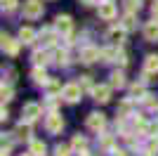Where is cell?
Returning a JSON list of instances; mask_svg holds the SVG:
<instances>
[{
    "label": "cell",
    "mask_w": 158,
    "mask_h": 156,
    "mask_svg": "<svg viewBox=\"0 0 158 156\" xmlns=\"http://www.w3.org/2000/svg\"><path fill=\"white\" fill-rule=\"evenodd\" d=\"M21 12H24V17H28V19H38V17H43V12H45V5H43V0H26V2L21 5Z\"/></svg>",
    "instance_id": "cell-1"
},
{
    "label": "cell",
    "mask_w": 158,
    "mask_h": 156,
    "mask_svg": "<svg viewBox=\"0 0 158 156\" xmlns=\"http://www.w3.org/2000/svg\"><path fill=\"white\" fill-rule=\"evenodd\" d=\"M80 95H83V88H80V83H66V85H64V90H61V97H64V102H69V104L78 102Z\"/></svg>",
    "instance_id": "cell-2"
},
{
    "label": "cell",
    "mask_w": 158,
    "mask_h": 156,
    "mask_svg": "<svg viewBox=\"0 0 158 156\" xmlns=\"http://www.w3.org/2000/svg\"><path fill=\"white\" fill-rule=\"evenodd\" d=\"M21 116H24V121L33 123V121H38V118L43 116V106H40V104H35V102H28V104H24Z\"/></svg>",
    "instance_id": "cell-3"
},
{
    "label": "cell",
    "mask_w": 158,
    "mask_h": 156,
    "mask_svg": "<svg viewBox=\"0 0 158 156\" xmlns=\"http://www.w3.org/2000/svg\"><path fill=\"white\" fill-rule=\"evenodd\" d=\"M45 128H47V132H61V128H64V118L59 116V114H50V116H47V121H45Z\"/></svg>",
    "instance_id": "cell-4"
},
{
    "label": "cell",
    "mask_w": 158,
    "mask_h": 156,
    "mask_svg": "<svg viewBox=\"0 0 158 156\" xmlns=\"http://www.w3.org/2000/svg\"><path fill=\"white\" fill-rule=\"evenodd\" d=\"M87 128L94 130V132H102V130L106 128V118H104V114H90V116H87Z\"/></svg>",
    "instance_id": "cell-5"
},
{
    "label": "cell",
    "mask_w": 158,
    "mask_h": 156,
    "mask_svg": "<svg viewBox=\"0 0 158 156\" xmlns=\"http://www.w3.org/2000/svg\"><path fill=\"white\" fill-rule=\"evenodd\" d=\"M19 45H21V40H14V38H10V36H5V33H2V50H5L10 57H17Z\"/></svg>",
    "instance_id": "cell-6"
},
{
    "label": "cell",
    "mask_w": 158,
    "mask_h": 156,
    "mask_svg": "<svg viewBox=\"0 0 158 156\" xmlns=\"http://www.w3.org/2000/svg\"><path fill=\"white\" fill-rule=\"evenodd\" d=\"M99 57H102V50H97V47H92V45L83 47V52H80V62H85V64H92Z\"/></svg>",
    "instance_id": "cell-7"
},
{
    "label": "cell",
    "mask_w": 158,
    "mask_h": 156,
    "mask_svg": "<svg viewBox=\"0 0 158 156\" xmlns=\"http://www.w3.org/2000/svg\"><path fill=\"white\" fill-rule=\"evenodd\" d=\"M54 21H57V24H54L57 33H61V36H69V33H71V17H69V14H59Z\"/></svg>",
    "instance_id": "cell-8"
},
{
    "label": "cell",
    "mask_w": 158,
    "mask_h": 156,
    "mask_svg": "<svg viewBox=\"0 0 158 156\" xmlns=\"http://www.w3.org/2000/svg\"><path fill=\"white\" fill-rule=\"evenodd\" d=\"M92 97L97 99V102H109V99H111V88H109V85H97V88H94L92 90Z\"/></svg>",
    "instance_id": "cell-9"
},
{
    "label": "cell",
    "mask_w": 158,
    "mask_h": 156,
    "mask_svg": "<svg viewBox=\"0 0 158 156\" xmlns=\"http://www.w3.org/2000/svg\"><path fill=\"white\" fill-rule=\"evenodd\" d=\"M99 17L106 19V21H111L113 17H116V5H113V2H102V5H99Z\"/></svg>",
    "instance_id": "cell-10"
},
{
    "label": "cell",
    "mask_w": 158,
    "mask_h": 156,
    "mask_svg": "<svg viewBox=\"0 0 158 156\" xmlns=\"http://www.w3.org/2000/svg\"><path fill=\"white\" fill-rule=\"evenodd\" d=\"M19 40L24 43V45L35 43V31H33V28H28V26H21V28H19Z\"/></svg>",
    "instance_id": "cell-11"
},
{
    "label": "cell",
    "mask_w": 158,
    "mask_h": 156,
    "mask_svg": "<svg viewBox=\"0 0 158 156\" xmlns=\"http://www.w3.org/2000/svg\"><path fill=\"white\" fill-rule=\"evenodd\" d=\"M54 31H57V28H54ZM52 28H43V31H40V38H43V45L45 47H50V45H54V43H57V33H54Z\"/></svg>",
    "instance_id": "cell-12"
},
{
    "label": "cell",
    "mask_w": 158,
    "mask_h": 156,
    "mask_svg": "<svg viewBox=\"0 0 158 156\" xmlns=\"http://www.w3.org/2000/svg\"><path fill=\"white\" fill-rule=\"evenodd\" d=\"M125 26H116V28H111V31H109V40H111V43H123V40H125Z\"/></svg>",
    "instance_id": "cell-13"
},
{
    "label": "cell",
    "mask_w": 158,
    "mask_h": 156,
    "mask_svg": "<svg viewBox=\"0 0 158 156\" xmlns=\"http://www.w3.org/2000/svg\"><path fill=\"white\" fill-rule=\"evenodd\" d=\"M14 135L19 137V140H31V123H28V121L19 123V125H17V130H14Z\"/></svg>",
    "instance_id": "cell-14"
},
{
    "label": "cell",
    "mask_w": 158,
    "mask_h": 156,
    "mask_svg": "<svg viewBox=\"0 0 158 156\" xmlns=\"http://www.w3.org/2000/svg\"><path fill=\"white\" fill-rule=\"evenodd\" d=\"M144 71L153 73V76L158 73V54H149V57L144 59Z\"/></svg>",
    "instance_id": "cell-15"
},
{
    "label": "cell",
    "mask_w": 158,
    "mask_h": 156,
    "mask_svg": "<svg viewBox=\"0 0 158 156\" xmlns=\"http://www.w3.org/2000/svg\"><path fill=\"white\" fill-rule=\"evenodd\" d=\"M144 38L146 40H158V21H149L144 26Z\"/></svg>",
    "instance_id": "cell-16"
},
{
    "label": "cell",
    "mask_w": 158,
    "mask_h": 156,
    "mask_svg": "<svg viewBox=\"0 0 158 156\" xmlns=\"http://www.w3.org/2000/svg\"><path fill=\"white\" fill-rule=\"evenodd\" d=\"M33 62H35V66H45L47 62H50V52L47 50H35L33 52Z\"/></svg>",
    "instance_id": "cell-17"
},
{
    "label": "cell",
    "mask_w": 158,
    "mask_h": 156,
    "mask_svg": "<svg viewBox=\"0 0 158 156\" xmlns=\"http://www.w3.org/2000/svg\"><path fill=\"white\" fill-rule=\"evenodd\" d=\"M71 149L78 151V154H83V151L87 149V140H85V137H80V135H76V137L71 140Z\"/></svg>",
    "instance_id": "cell-18"
},
{
    "label": "cell",
    "mask_w": 158,
    "mask_h": 156,
    "mask_svg": "<svg viewBox=\"0 0 158 156\" xmlns=\"http://www.w3.org/2000/svg\"><path fill=\"white\" fill-rule=\"evenodd\" d=\"M28 151H31L33 156H43V154H45V142H40V140H31Z\"/></svg>",
    "instance_id": "cell-19"
},
{
    "label": "cell",
    "mask_w": 158,
    "mask_h": 156,
    "mask_svg": "<svg viewBox=\"0 0 158 156\" xmlns=\"http://www.w3.org/2000/svg\"><path fill=\"white\" fill-rule=\"evenodd\" d=\"M111 88H125V76H123V71L111 73Z\"/></svg>",
    "instance_id": "cell-20"
},
{
    "label": "cell",
    "mask_w": 158,
    "mask_h": 156,
    "mask_svg": "<svg viewBox=\"0 0 158 156\" xmlns=\"http://www.w3.org/2000/svg\"><path fill=\"white\" fill-rule=\"evenodd\" d=\"M61 90H64V88H61L59 80H47V95H50V97H54V95H61Z\"/></svg>",
    "instance_id": "cell-21"
},
{
    "label": "cell",
    "mask_w": 158,
    "mask_h": 156,
    "mask_svg": "<svg viewBox=\"0 0 158 156\" xmlns=\"http://www.w3.org/2000/svg\"><path fill=\"white\" fill-rule=\"evenodd\" d=\"M33 80H35V83H43V85H47V80H50V78H47L45 69L35 66V69H33Z\"/></svg>",
    "instance_id": "cell-22"
},
{
    "label": "cell",
    "mask_w": 158,
    "mask_h": 156,
    "mask_svg": "<svg viewBox=\"0 0 158 156\" xmlns=\"http://www.w3.org/2000/svg\"><path fill=\"white\" fill-rule=\"evenodd\" d=\"M130 92H132V97H137V99H144V95H146L144 80H142V83H135V85L130 88Z\"/></svg>",
    "instance_id": "cell-23"
},
{
    "label": "cell",
    "mask_w": 158,
    "mask_h": 156,
    "mask_svg": "<svg viewBox=\"0 0 158 156\" xmlns=\"http://www.w3.org/2000/svg\"><path fill=\"white\" fill-rule=\"evenodd\" d=\"M123 5H125L127 12H139V7H142V0H123Z\"/></svg>",
    "instance_id": "cell-24"
},
{
    "label": "cell",
    "mask_w": 158,
    "mask_h": 156,
    "mask_svg": "<svg viewBox=\"0 0 158 156\" xmlns=\"http://www.w3.org/2000/svg\"><path fill=\"white\" fill-rule=\"evenodd\" d=\"M116 57H118V52L113 50V47H106V50H102V59H104V62H116Z\"/></svg>",
    "instance_id": "cell-25"
},
{
    "label": "cell",
    "mask_w": 158,
    "mask_h": 156,
    "mask_svg": "<svg viewBox=\"0 0 158 156\" xmlns=\"http://www.w3.org/2000/svg\"><path fill=\"white\" fill-rule=\"evenodd\" d=\"M130 111H132V102H130V99H125V102H123V104L118 106V116H123V118H125L127 114H130Z\"/></svg>",
    "instance_id": "cell-26"
},
{
    "label": "cell",
    "mask_w": 158,
    "mask_h": 156,
    "mask_svg": "<svg viewBox=\"0 0 158 156\" xmlns=\"http://www.w3.org/2000/svg\"><path fill=\"white\" fill-rule=\"evenodd\" d=\"M0 95H2V102H10V99L14 97V90L10 88V85H5V83H2V90H0Z\"/></svg>",
    "instance_id": "cell-27"
},
{
    "label": "cell",
    "mask_w": 158,
    "mask_h": 156,
    "mask_svg": "<svg viewBox=\"0 0 158 156\" xmlns=\"http://www.w3.org/2000/svg\"><path fill=\"white\" fill-rule=\"evenodd\" d=\"M54 62H57V64H66V62H69V52L66 50H57L54 52Z\"/></svg>",
    "instance_id": "cell-28"
},
{
    "label": "cell",
    "mask_w": 158,
    "mask_h": 156,
    "mask_svg": "<svg viewBox=\"0 0 158 156\" xmlns=\"http://www.w3.org/2000/svg\"><path fill=\"white\" fill-rule=\"evenodd\" d=\"M123 26H125L127 31H130V28H135V12H127V14H125V19H123Z\"/></svg>",
    "instance_id": "cell-29"
},
{
    "label": "cell",
    "mask_w": 158,
    "mask_h": 156,
    "mask_svg": "<svg viewBox=\"0 0 158 156\" xmlns=\"http://www.w3.org/2000/svg\"><path fill=\"white\" fill-rule=\"evenodd\" d=\"M54 156H71V149L64 147V144H57L54 147Z\"/></svg>",
    "instance_id": "cell-30"
},
{
    "label": "cell",
    "mask_w": 158,
    "mask_h": 156,
    "mask_svg": "<svg viewBox=\"0 0 158 156\" xmlns=\"http://www.w3.org/2000/svg\"><path fill=\"white\" fill-rule=\"evenodd\" d=\"M144 104L149 106V109H158V102L153 99V95H149V92L144 95Z\"/></svg>",
    "instance_id": "cell-31"
},
{
    "label": "cell",
    "mask_w": 158,
    "mask_h": 156,
    "mask_svg": "<svg viewBox=\"0 0 158 156\" xmlns=\"http://www.w3.org/2000/svg\"><path fill=\"white\" fill-rule=\"evenodd\" d=\"M99 144H102V149H111V147H113V137L111 135H104Z\"/></svg>",
    "instance_id": "cell-32"
},
{
    "label": "cell",
    "mask_w": 158,
    "mask_h": 156,
    "mask_svg": "<svg viewBox=\"0 0 158 156\" xmlns=\"http://www.w3.org/2000/svg\"><path fill=\"white\" fill-rule=\"evenodd\" d=\"M80 88H83V90H94V88H92V80H90V76H83V78H80Z\"/></svg>",
    "instance_id": "cell-33"
},
{
    "label": "cell",
    "mask_w": 158,
    "mask_h": 156,
    "mask_svg": "<svg viewBox=\"0 0 158 156\" xmlns=\"http://www.w3.org/2000/svg\"><path fill=\"white\" fill-rule=\"evenodd\" d=\"M0 2H2V10H5V12H10V10L17 7V0H0Z\"/></svg>",
    "instance_id": "cell-34"
},
{
    "label": "cell",
    "mask_w": 158,
    "mask_h": 156,
    "mask_svg": "<svg viewBox=\"0 0 158 156\" xmlns=\"http://www.w3.org/2000/svg\"><path fill=\"white\" fill-rule=\"evenodd\" d=\"M153 151H158V140H151L146 144V154H153Z\"/></svg>",
    "instance_id": "cell-35"
},
{
    "label": "cell",
    "mask_w": 158,
    "mask_h": 156,
    "mask_svg": "<svg viewBox=\"0 0 158 156\" xmlns=\"http://www.w3.org/2000/svg\"><path fill=\"white\" fill-rule=\"evenodd\" d=\"M146 132H149V137H156V135H158V123L146 125Z\"/></svg>",
    "instance_id": "cell-36"
},
{
    "label": "cell",
    "mask_w": 158,
    "mask_h": 156,
    "mask_svg": "<svg viewBox=\"0 0 158 156\" xmlns=\"http://www.w3.org/2000/svg\"><path fill=\"white\" fill-rule=\"evenodd\" d=\"M12 144H14V137H2V149H10V147H12Z\"/></svg>",
    "instance_id": "cell-37"
},
{
    "label": "cell",
    "mask_w": 158,
    "mask_h": 156,
    "mask_svg": "<svg viewBox=\"0 0 158 156\" xmlns=\"http://www.w3.org/2000/svg\"><path fill=\"white\" fill-rule=\"evenodd\" d=\"M116 62H118L120 66H125V64H127V54H125V52H118V57H116Z\"/></svg>",
    "instance_id": "cell-38"
},
{
    "label": "cell",
    "mask_w": 158,
    "mask_h": 156,
    "mask_svg": "<svg viewBox=\"0 0 158 156\" xmlns=\"http://www.w3.org/2000/svg\"><path fill=\"white\" fill-rule=\"evenodd\" d=\"M0 118H2V121H7V118H10V114H7L5 106H2V111H0Z\"/></svg>",
    "instance_id": "cell-39"
},
{
    "label": "cell",
    "mask_w": 158,
    "mask_h": 156,
    "mask_svg": "<svg viewBox=\"0 0 158 156\" xmlns=\"http://www.w3.org/2000/svg\"><path fill=\"white\" fill-rule=\"evenodd\" d=\"M113 156H127V151H123V149H113Z\"/></svg>",
    "instance_id": "cell-40"
},
{
    "label": "cell",
    "mask_w": 158,
    "mask_h": 156,
    "mask_svg": "<svg viewBox=\"0 0 158 156\" xmlns=\"http://www.w3.org/2000/svg\"><path fill=\"white\" fill-rule=\"evenodd\" d=\"M151 12H153V17H156V14H158V0H156V2H153V7H151Z\"/></svg>",
    "instance_id": "cell-41"
},
{
    "label": "cell",
    "mask_w": 158,
    "mask_h": 156,
    "mask_svg": "<svg viewBox=\"0 0 158 156\" xmlns=\"http://www.w3.org/2000/svg\"><path fill=\"white\" fill-rule=\"evenodd\" d=\"M99 2H111V0H99Z\"/></svg>",
    "instance_id": "cell-42"
},
{
    "label": "cell",
    "mask_w": 158,
    "mask_h": 156,
    "mask_svg": "<svg viewBox=\"0 0 158 156\" xmlns=\"http://www.w3.org/2000/svg\"><path fill=\"white\" fill-rule=\"evenodd\" d=\"M2 156H7V151H5V149H2Z\"/></svg>",
    "instance_id": "cell-43"
},
{
    "label": "cell",
    "mask_w": 158,
    "mask_h": 156,
    "mask_svg": "<svg viewBox=\"0 0 158 156\" xmlns=\"http://www.w3.org/2000/svg\"><path fill=\"white\" fill-rule=\"evenodd\" d=\"M80 156H87V151H83V154H80Z\"/></svg>",
    "instance_id": "cell-44"
},
{
    "label": "cell",
    "mask_w": 158,
    "mask_h": 156,
    "mask_svg": "<svg viewBox=\"0 0 158 156\" xmlns=\"http://www.w3.org/2000/svg\"><path fill=\"white\" fill-rule=\"evenodd\" d=\"M24 156H33V154H31V151H28V154H24Z\"/></svg>",
    "instance_id": "cell-45"
},
{
    "label": "cell",
    "mask_w": 158,
    "mask_h": 156,
    "mask_svg": "<svg viewBox=\"0 0 158 156\" xmlns=\"http://www.w3.org/2000/svg\"><path fill=\"white\" fill-rule=\"evenodd\" d=\"M156 111H158V109H156Z\"/></svg>",
    "instance_id": "cell-46"
}]
</instances>
